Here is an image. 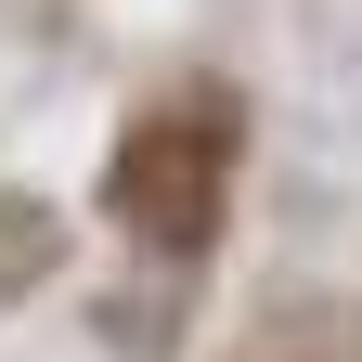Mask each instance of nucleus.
Returning <instances> with one entry per match:
<instances>
[{
    "label": "nucleus",
    "instance_id": "f03ea898",
    "mask_svg": "<svg viewBox=\"0 0 362 362\" xmlns=\"http://www.w3.org/2000/svg\"><path fill=\"white\" fill-rule=\"evenodd\" d=\"M39 272H52V207L0 194V285H39Z\"/></svg>",
    "mask_w": 362,
    "mask_h": 362
},
{
    "label": "nucleus",
    "instance_id": "f257e3e1",
    "mask_svg": "<svg viewBox=\"0 0 362 362\" xmlns=\"http://www.w3.org/2000/svg\"><path fill=\"white\" fill-rule=\"evenodd\" d=\"M220 181H233V117L207 104H156V117H129V143L104 156V207H117V233H143L168 259H194L207 246V220H220Z\"/></svg>",
    "mask_w": 362,
    "mask_h": 362
}]
</instances>
